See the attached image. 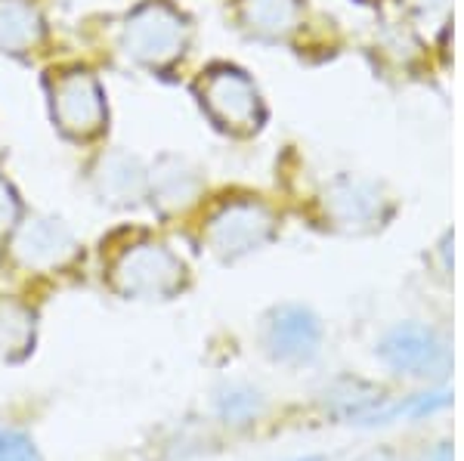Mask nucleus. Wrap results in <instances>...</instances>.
Segmentation results:
<instances>
[{
	"label": "nucleus",
	"instance_id": "nucleus-1",
	"mask_svg": "<svg viewBox=\"0 0 464 461\" xmlns=\"http://www.w3.org/2000/svg\"><path fill=\"white\" fill-rule=\"evenodd\" d=\"M118 47L133 65L164 74L189 53L192 22L170 0H143L124 16Z\"/></svg>",
	"mask_w": 464,
	"mask_h": 461
},
{
	"label": "nucleus",
	"instance_id": "nucleus-2",
	"mask_svg": "<svg viewBox=\"0 0 464 461\" xmlns=\"http://www.w3.org/2000/svg\"><path fill=\"white\" fill-rule=\"evenodd\" d=\"M109 285L127 301H168L186 288V264L164 242L140 235L115 251Z\"/></svg>",
	"mask_w": 464,
	"mask_h": 461
},
{
	"label": "nucleus",
	"instance_id": "nucleus-3",
	"mask_svg": "<svg viewBox=\"0 0 464 461\" xmlns=\"http://www.w3.org/2000/svg\"><path fill=\"white\" fill-rule=\"evenodd\" d=\"M53 124L65 137L87 143L106 130L109 106L100 78L84 65H59L44 78Z\"/></svg>",
	"mask_w": 464,
	"mask_h": 461
},
{
	"label": "nucleus",
	"instance_id": "nucleus-4",
	"mask_svg": "<svg viewBox=\"0 0 464 461\" xmlns=\"http://www.w3.org/2000/svg\"><path fill=\"white\" fill-rule=\"evenodd\" d=\"M196 96L205 115L227 133H254L264 124L266 109L257 84L236 65H208L196 81Z\"/></svg>",
	"mask_w": 464,
	"mask_h": 461
},
{
	"label": "nucleus",
	"instance_id": "nucleus-5",
	"mask_svg": "<svg viewBox=\"0 0 464 461\" xmlns=\"http://www.w3.org/2000/svg\"><path fill=\"white\" fill-rule=\"evenodd\" d=\"M276 226L279 220H276L273 207L260 198L242 196L227 198L208 214V220L201 223V239H205L208 251H214L220 260H236L264 248L276 235Z\"/></svg>",
	"mask_w": 464,
	"mask_h": 461
},
{
	"label": "nucleus",
	"instance_id": "nucleus-6",
	"mask_svg": "<svg viewBox=\"0 0 464 461\" xmlns=\"http://www.w3.org/2000/svg\"><path fill=\"white\" fill-rule=\"evenodd\" d=\"M78 257V239L69 223L56 217L19 220L10 233V260L25 273H56Z\"/></svg>",
	"mask_w": 464,
	"mask_h": 461
},
{
	"label": "nucleus",
	"instance_id": "nucleus-7",
	"mask_svg": "<svg viewBox=\"0 0 464 461\" xmlns=\"http://www.w3.org/2000/svg\"><path fill=\"white\" fill-rule=\"evenodd\" d=\"M149 168L124 149H106L90 165V186L96 198L111 207H133L146 198Z\"/></svg>",
	"mask_w": 464,
	"mask_h": 461
},
{
	"label": "nucleus",
	"instance_id": "nucleus-8",
	"mask_svg": "<svg viewBox=\"0 0 464 461\" xmlns=\"http://www.w3.org/2000/svg\"><path fill=\"white\" fill-rule=\"evenodd\" d=\"M201 189H205L201 170L186 158H179V155H161L149 168L146 198L164 217H177V214L189 211L198 202Z\"/></svg>",
	"mask_w": 464,
	"mask_h": 461
},
{
	"label": "nucleus",
	"instance_id": "nucleus-9",
	"mask_svg": "<svg viewBox=\"0 0 464 461\" xmlns=\"http://www.w3.org/2000/svg\"><path fill=\"white\" fill-rule=\"evenodd\" d=\"M325 217L341 229H372L375 223L384 220L387 198L375 183L341 177L325 189Z\"/></svg>",
	"mask_w": 464,
	"mask_h": 461
},
{
	"label": "nucleus",
	"instance_id": "nucleus-10",
	"mask_svg": "<svg viewBox=\"0 0 464 461\" xmlns=\"http://www.w3.org/2000/svg\"><path fill=\"white\" fill-rule=\"evenodd\" d=\"M381 356L406 375H440V369L446 366V347L437 341V334L421 325L393 329L381 344Z\"/></svg>",
	"mask_w": 464,
	"mask_h": 461
},
{
	"label": "nucleus",
	"instance_id": "nucleus-11",
	"mask_svg": "<svg viewBox=\"0 0 464 461\" xmlns=\"http://www.w3.org/2000/svg\"><path fill=\"white\" fill-rule=\"evenodd\" d=\"M322 329L316 316L301 307H282L266 322V347L276 360L304 362L319 351Z\"/></svg>",
	"mask_w": 464,
	"mask_h": 461
},
{
	"label": "nucleus",
	"instance_id": "nucleus-12",
	"mask_svg": "<svg viewBox=\"0 0 464 461\" xmlns=\"http://www.w3.org/2000/svg\"><path fill=\"white\" fill-rule=\"evenodd\" d=\"M47 41V19L34 0H0V53L34 56Z\"/></svg>",
	"mask_w": 464,
	"mask_h": 461
},
{
	"label": "nucleus",
	"instance_id": "nucleus-13",
	"mask_svg": "<svg viewBox=\"0 0 464 461\" xmlns=\"http://www.w3.org/2000/svg\"><path fill=\"white\" fill-rule=\"evenodd\" d=\"M236 22L260 41H288L301 28V0H236Z\"/></svg>",
	"mask_w": 464,
	"mask_h": 461
},
{
	"label": "nucleus",
	"instance_id": "nucleus-14",
	"mask_svg": "<svg viewBox=\"0 0 464 461\" xmlns=\"http://www.w3.org/2000/svg\"><path fill=\"white\" fill-rule=\"evenodd\" d=\"M34 344V313L19 301H0V353L22 356Z\"/></svg>",
	"mask_w": 464,
	"mask_h": 461
},
{
	"label": "nucleus",
	"instance_id": "nucleus-15",
	"mask_svg": "<svg viewBox=\"0 0 464 461\" xmlns=\"http://www.w3.org/2000/svg\"><path fill=\"white\" fill-rule=\"evenodd\" d=\"M217 408H220V418L227 425H248V421L257 418L260 399L248 388H227L217 399Z\"/></svg>",
	"mask_w": 464,
	"mask_h": 461
},
{
	"label": "nucleus",
	"instance_id": "nucleus-16",
	"mask_svg": "<svg viewBox=\"0 0 464 461\" xmlns=\"http://www.w3.org/2000/svg\"><path fill=\"white\" fill-rule=\"evenodd\" d=\"M0 461H41V452L22 430H0Z\"/></svg>",
	"mask_w": 464,
	"mask_h": 461
},
{
	"label": "nucleus",
	"instance_id": "nucleus-17",
	"mask_svg": "<svg viewBox=\"0 0 464 461\" xmlns=\"http://www.w3.org/2000/svg\"><path fill=\"white\" fill-rule=\"evenodd\" d=\"M19 220H22V198L13 189V183L0 174V235H10Z\"/></svg>",
	"mask_w": 464,
	"mask_h": 461
},
{
	"label": "nucleus",
	"instance_id": "nucleus-18",
	"mask_svg": "<svg viewBox=\"0 0 464 461\" xmlns=\"http://www.w3.org/2000/svg\"><path fill=\"white\" fill-rule=\"evenodd\" d=\"M409 10H415L418 16H440V13H446L449 0H406Z\"/></svg>",
	"mask_w": 464,
	"mask_h": 461
}]
</instances>
